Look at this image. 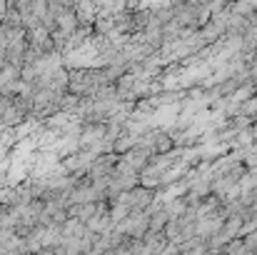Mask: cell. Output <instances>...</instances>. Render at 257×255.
I'll return each mask as SVG.
<instances>
[{
	"label": "cell",
	"instance_id": "8992f818",
	"mask_svg": "<svg viewBox=\"0 0 257 255\" xmlns=\"http://www.w3.org/2000/svg\"><path fill=\"white\" fill-rule=\"evenodd\" d=\"M252 135H255V143H257V123H252Z\"/></svg>",
	"mask_w": 257,
	"mask_h": 255
},
{
	"label": "cell",
	"instance_id": "6da1fadb",
	"mask_svg": "<svg viewBox=\"0 0 257 255\" xmlns=\"http://www.w3.org/2000/svg\"><path fill=\"white\" fill-rule=\"evenodd\" d=\"M95 5H97V3H92V0H80V3H75L73 10H75L80 25H92V23H95V18H97Z\"/></svg>",
	"mask_w": 257,
	"mask_h": 255
},
{
	"label": "cell",
	"instance_id": "5b68a950",
	"mask_svg": "<svg viewBox=\"0 0 257 255\" xmlns=\"http://www.w3.org/2000/svg\"><path fill=\"white\" fill-rule=\"evenodd\" d=\"M247 25H252V28L257 25V8L252 10V13H250V18H247Z\"/></svg>",
	"mask_w": 257,
	"mask_h": 255
},
{
	"label": "cell",
	"instance_id": "3957f363",
	"mask_svg": "<svg viewBox=\"0 0 257 255\" xmlns=\"http://www.w3.org/2000/svg\"><path fill=\"white\" fill-rule=\"evenodd\" d=\"M247 28H250V25H247V18H240V15H232V13H230V18H227V23H225V35H227V38H242Z\"/></svg>",
	"mask_w": 257,
	"mask_h": 255
},
{
	"label": "cell",
	"instance_id": "7a4b0ae2",
	"mask_svg": "<svg viewBox=\"0 0 257 255\" xmlns=\"http://www.w3.org/2000/svg\"><path fill=\"white\" fill-rule=\"evenodd\" d=\"M175 143H172V135L168 130H153V150L160 153V155H168L172 153Z\"/></svg>",
	"mask_w": 257,
	"mask_h": 255
},
{
	"label": "cell",
	"instance_id": "277c9868",
	"mask_svg": "<svg viewBox=\"0 0 257 255\" xmlns=\"http://www.w3.org/2000/svg\"><path fill=\"white\" fill-rule=\"evenodd\" d=\"M227 10H230L232 15H240V18H250V13L255 10V5H252L250 0H235V3H230V5H227Z\"/></svg>",
	"mask_w": 257,
	"mask_h": 255
},
{
	"label": "cell",
	"instance_id": "52a82bcc",
	"mask_svg": "<svg viewBox=\"0 0 257 255\" xmlns=\"http://www.w3.org/2000/svg\"><path fill=\"white\" fill-rule=\"evenodd\" d=\"M92 3H100V0H92Z\"/></svg>",
	"mask_w": 257,
	"mask_h": 255
}]
</instances>
